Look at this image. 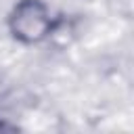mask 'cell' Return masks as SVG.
<instances>
[{"mask_svg":"<svg viewBox=\"0 0 134 134\" xmlns=\"http://www.w3.org/2000/svg\"><path fill=\"white\" fill-rule=\"evenodd\" d=\"M63 25V15L46 0H17L6 13V31L21 46H38L50 40Z\"/></svg>","mask_w":134,"mask_h":134,"instance_id":"obj_1","label":"cell"}]
</instances>
